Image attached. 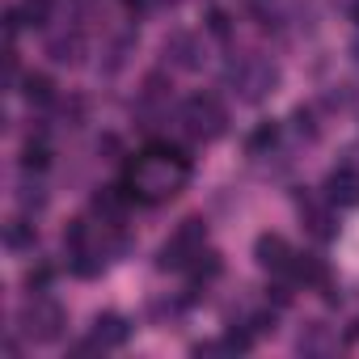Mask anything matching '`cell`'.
<instances>
[{"mask_svg":"<svg viewBox=\"0 0 359 359\" xmlns=\"http://www.w3.org/2000/svg\"><path fill=\"white\" fill-rule=\"evenodd\" d=\"M203 250V224L199 220H187L165 245H161V266H191V258Z\"/></svg>","mask_w":359,"mask_h":359,"instance_id":"obj_1","label":"cell"},{"mask_svg":"<svg viewBox=\"0 0 359 359\" xmlns=\"http://www.w3.org/2000/svg\"><path fill=\"white\" fill-rule=\"evenodd\" d=\"M26 330L39 338V342H51V338H60V330H64V309L55 304V300H47V296H39V300H30L26 304Z\"/></svg>","mask_w":359,"mask_h":359,"instance_id":"obj_2","label":"cell"},{"mask_svg":"<svg viewBox=\"0 0 359 359\" xmlns=\"http://www.w3.org/2000/svg\"><path fill=\"white\" fill-rule=\"evenodd\" d=\"M254 254H258V262L266 266V271H292V245L279 237V233H262L258 237V245H254Z\"/></svg>","mask_w":359,"mask_h":359,"instance_id":"obj_3","label":"cell"},{"mask_svg":"<svg viewBox=\"0 0 359 359\" xmlns=\"http://www.w3.org/2000/svg\"><path fill=\"white\" fill-rule=\"evenodd\" d=\"M187 114H191V123H195L199 135H220V131H224V110H220L212 97H195V102L187 106Z\"/></svg>","mask_w":359,"mask_h":359,"instance_id":"obj_4","label":"cell"},{"mask_svg":"<svg viewBox=\"0 0 359 359\" xmlns=\"http://www.w3.org/2000/svg\"><path fill=\"white\" fill-rule=\"evenodd\" d=\"M330 199H334L338 208H355V203H359V173H355L351 165H342V169L330 173Z\"/></svg>","mask_w":359,"mask_h":359,"instance_id":"obj_5","label":"cell"},{"mask_svg":"<svg viewBox=\"0 0 359 359\" xmlns=\"http://www.w3.org/2000/svg\"><path fill=\"white\" fill-rule=\"evenodd\" d=\"M127 334H131V325H127L123 317H114V313H106V317H97V321H93V346H102V351L123 346V342H127Z\"/></svg>","mask_w":359,"mask_h":359,"instance_id":"obj_6","label":"cell"},{"mask_svg":"<svg viewBox=\"0 0 359 359\" xmlns=\"http://www.w3.org/2000/svg\"><path fill=\"white\" fill-rule=\"evenodd\" d=\"M191 275H195V279H203V283H208V279H216V275H220V258H216L212 250H199V254L191 258Z\"/></svg>","mask_w":359,"mask_h":359,"instance_id":"obj_7","label":"cell"},{"mask_svg":"<svg viewBox=\"0 0 359 359\" xmlns=\"http://www.w3.org/2000/svg\"><path fill=\"white\" fill-rule=\"evenodd\" d=\"M26 102L30 106H47L51 102V76H26Z\"/></svg>","mask_w":359,"mask_h":359,"instance_id":"obj_8","label":"cell"},{"mask_svg":"<svg viewBox=\"0 0 359 359\" xmlns=\"http://www.w3.org/2000/svg\"><path fill=\"white\" fill-rule=\"evenodd\" d=\"M47 144H26V152H22V169H47Z\"/></svg>","mask_w":359,"mask_h":359,"instance_id":"obj_9","label":"cell"},{"mask_svg":"<svg viewBox=\"0 0 359 359\" xmlns=\"http://www.w3.org/2000/svg\"><path fill=\"white\" fill-rule=\"evenodd\" d=\"M275 135H279V127H275V123H262V127L250 135V152H262V148H271V144H275Z\"/></svg>","mask_w":359,"mask_h":359,"instance_id":"obj_10","label":"cell"},{"mask_svg":"<svg viewBox=\"0 0 359 359\" xmlns=\"http://www.w3.org/2000/svg\"><path fill=\"white\" fill-rule=\"evenodd\" d=\"M30 241H34V229H26V224H13V229H9V245H13V250H18V245H30Z\"/></svg>","mask_w":359,"mask_h":359,"instance_id":"obj_11","label":"cell"},{"mask_svg":"<svg viewBox=\"0 0 359 359\" xmlns=\"http://www.w3.org/2000/svg\"><path fill=\"white\" fill-rule=\"evenodd\" d=\"M250 342H254V338H250V334H241V330H233V334L224 338V346H229V351H250Z\"/></svg>","mask_w":359,"mask_h":359,"instance_id":"obj_12","label":"cell"},{"mask_svg":"<svg viewBox=\"0 0 359 359\" xmlns=\"http://www.w3.org/2000/svg\"><path fill=\"white\" fill-rule=\"evenodd\" d=\"M47 283H51V266H39V271H30V287H39V292H43Z\"/></svg>","mask_w":359,"mask_h":359,"instance_id":"obj_13","label":"cell"},{"mask_svg":"<svg viewBox=\"0 0 359 359\" xmlns=\"http://www.w3.org/2000/svg\"><path fill=\"white\" fill-rule=\"evenodd\" d=\"M212 34H216V39L229 34V18H224V13H212Z\"/></svg>","mask_w":359,"mask_h":359,"instance_id":"obj_14","label":"cell"},{"mask_svg":"<svg viewBox=\"0 0 359 359\" xmlns=\"http://www.w3.org/2000/svg\"><path fill=\"white\" fill-rule=\"evenodd\" d=\"M351 338H359V321H355V330H351Z\"/></svg>","mask_w":359,"mask_h":359,"instance_id":"obj_15","label":"cell"}]
</instances>
